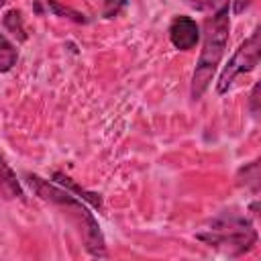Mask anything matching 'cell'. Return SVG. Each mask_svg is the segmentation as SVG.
<instances>
[{"label": "cell", "mask_w": 261, "mask_h": 261, "mask_svg": "<svg viewBox=\"0 0 261 261\" xmlns=\"http://www.w3.org/2000/svg\"><path fill=\"white\" fill-rule=\"evenodd\" d=\"M24 181L29 184V188L45 202H51L55 204L57 208H63L67 212V216L73 220V224L77 226L80 234H82V241H84V247L88 249L90 255L94 257H106V241H104V234L94 218V214L90 212V208L86 206L84 200H80L77 196H73L69 190L65 188H59L39 175H33V173H27L24 175Z\"/></svg>", "instance_id": "6da1fadb"}, {"label": "cell", "mask_w": 261, "mask_h": 261, "mask_svg": "<svg viewBox=\"0 0 261 261\" xmlns=\"http://www.w3.org/2000/svg\"><path fill=\"white\" fill-rule=\"evenodd\" d=\"M228 33H230V16H228V6L222 4L204 24V43L202 51L192 75V100H200L202 94L208 90L216 67L220 65V59L226 51L228 45Z\"/></svg>", "instance_id": "7a4b0ae2"}, {"label": "cell", "mask_w": 261, "mask_h": 261, "mask_svg": "<svg viewBox=\"0 0 261 261\" xmlns=\"http://www.w3.org/2000/svg\"><path fill=\"white\" fill-rule=\"evenodd\" d=\"M196 239L206 243L208 247L220 249L222 253L237 257L255 247L257 230L253 228V222L247 216L224 212L210 222V228L206 232H198Z\"/></svg>", "instance_id": "3957f363"}, {"label": "cell", "mask_w": 261, "mask_h": 261, "mask_svg": "<svg viewBox=\"0 0 261 261\" xmlns=\"http://www.w3.org/2000/svg\"><path fill=\"white\" fill-rule=\"evenodd\" d=\"M259 57H261V29L257 27L249 39H245L239 49L232 53V57L228 59V63L224 65L218 82H216V92L218 94H224L228 92V88L232 86L234 77L241 75V73H249L257 67L259 63Z\"/></svg>", "instance_id": "277c9868"}, {"label": "cell", "mask_w": 261, "mask_h": 261, "mask_svg": "<svg viewBox=\"0 0 261 261\" xmlns=\"http://www.w3.org/2000/svg\"><path fill=\"white\" fill-rule=\"evenodd\" d=\"M169 41L175 49L179 51H190L198 45L200 41V27L192 16L179 14L173 16L171 24H169Z\"/></svg>", "instance_id": "5b68a950"}, {"label": "cell", "mask_w": 261, "mask_h": 261, "mask_svg": "<svg viewBox=\"0 0 261 261\" xmlns=\"http://www.w3.org/2000/svg\"><path fill=\"white\" fill-rule=\"evenodd\" d=\"M0 198L4 200H22V188L16 179V173L10 169V165L0 155Z\"/></svg>", "instance_id": "8992f818"}, {"label": "cell", "mask_w": 261, "mask_h": 261, "mask_svg": "<svg viewBox=\"0 0 261 261\" xmlns=\"http://www.w3.org/2000/svg\"><path fill=\"white\" fill-rule=\"evenodd\" d=\"M53 179H55L61 188H65V190H69L71 194H75L80 200H84V202H88L90 206H94L96 210H102V198H100V194L90 192V190L77 186L69 175H65V173H61V171H55V173H53Z\"/></svg>", "instance_id": "52a82bcc"}, {"label": "cell", "mask_w": 261, "mask_h": 261, "mask_svg": "<svg viewBox=\"0 0 261 261\" xmlns=\"http://www.w3.org/2000/svg\"><path fill=\"white\" fill-rule=\"evenodd\" d=\"M18 59V49L14 43H10L4 35H0V71H10L16 65Z\"/></svg>", "instance_id": "ba28073f"}, {"label": "cell", "mask_w": 261, "mask_h": 261, "mask_svg": "<svg viewBox=\"0 0 261 261\" xmlns=\"http://www.w3.org/2000/svg\"><path fill=\"white\" fill-rule=\"evenodd\" d=\"M237 184L239 186H249L253 192L259 190V161H251L249 165L239 169L237 175Z\"/></svg>", "instance_id": "9c48e42d"}, {"label": "cell", "mask_w": 261, "mask_h": 261, "mask_svg": "<svg viewBox=\"0 0 261 261\" xmlns=\"http://www.w3.org/2000/svg\"><path fill=\"white\" fill-rule=\"evenodd\" d=\"M4 27L8 33H12L18 41H27V31H24V22H22V16H20V10L12 8L4 14Z\"/></svg>", "instance_id": "30bf717a"}, {"label": "cell", "mask_w": 261, "mask_h": 261, "mask_svg": "<svg viewBox=\"0 0 261 261\" xmlns=\"http://www.w3.org/2000/svg\"><path fill=\"white\" fill-rule=\"evenodd\" d=\"M47 8H49V10H51L55 16H61V18L73 20V22H77V24H84V22H88L86 14H82V12H77V10L69 8V6H63V4H59L57 0H47Z\"/></svg>", "instance_id": "8fae6325"}, {"label": "cell", "mask_w": 261, "mask_h": 261, "mask_svg": "<svg viewBox=\"0 0 261 261\" xmlns=\"http://www.w3.org/2000/svg\"><path fill=\"white\" fill-rule=\"evenodd\" d=\"M126 4H128V0H104V4H102V16L104 18L118 16L126 8Z\"/></svg>", "instance_id": "7c38bea8"}, {"label": "cell", "mask_w": 261, "mask_h": 261, "mask_svg": "<svg viewBox=\"0 0 261 261\" xmlns=\"http://www.w3.org/2000/svg\"><path fill=\"white\" fill-rule=\"evenodd\" d=\"M249 108H251V114H253V116H259V84H255L253 90H251Z\"/></svg>", "instance_id": "4fadbf2b"}, {"label": "cell", "mask_w": 261, "mask_h": 261, "mask_svg": "<svg viewBox=\"0 0 261 261\" xmlns=\"http://www.w3.org/2000/svg\"><path fill=\"white\" fill-rule=\"evenodd\" d=\"M251 4L253 0H232V14H243Z\"/></svg>", "instance_id": "5bb4252c"}, {"label": "cell", "mask_w": 261, "mask_h": 261, "mask_svg": "<svg viewBox=\"0 0 261 261\" xmlns=\"http://www.w3.org/2000/svg\"><path fill=\"white\" fill-rule=\"evenodd\" d=\"M4 4H6V0H0V8H2V6H4Z\"/></svg>", "instance_id": "9a60e30c"}]
</instances>
